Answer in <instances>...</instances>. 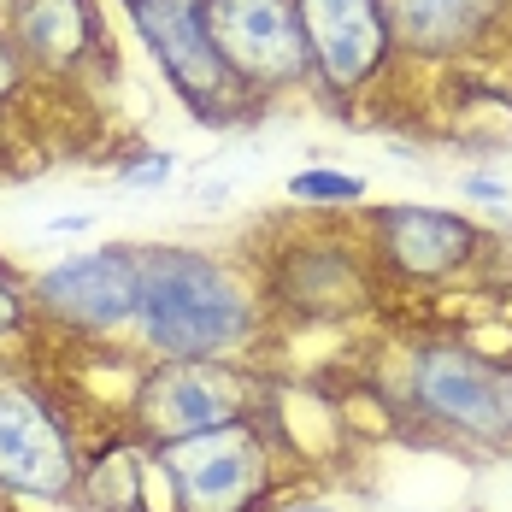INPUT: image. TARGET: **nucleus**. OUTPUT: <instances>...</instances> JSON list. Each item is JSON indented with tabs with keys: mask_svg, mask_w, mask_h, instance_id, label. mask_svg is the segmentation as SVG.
Masks as SVG:
<instances>
[{
	"mask_svg": "<svg viewBox=\"0 0 512 512\" xmlns=\"http://www.w3.org/2000/svg\"><path fill=\"white\" fill-rule=\"evenodd\" d=\"M142 348L154 359H242L259 342L254 283L195 248H142Z\"/></svg>",
	"mask_w": 512,
	"mask_h": 512,
	"instance_id": "nucleus-1",
	"label": "nucleus"
},
{
	"mask_svg": "<svg viewBox=\"0 0 512 512\" xmlns=\"http://www.w3.org/2000/svg\"><path fill=\"white\" fill-rule=\"evenodd\" d=\"M154 465L165 512H271L283 495V448L265 412L165 442L154 448Z\"/></svg>",
	"mask_w": 512,
	"mask_h": 512,
	"instance_id": "nucleus-2",
	"label": "nucleus"
},
{
	"mask_svg": "<svg viewBox=\"0 0 512 512\" xmlns=\"http://www.w3.org/2000/svg\"><path fill=\"white\" fill-rule=\"evenodd\" d=\"M395 395L418 430L454 442V448H477V454H507L512 430L507 407H501V359H489L471 342H412L395 377Z\"/></svg>",
	"mask_w": 512,
	"mask_h": 512,
	"instance_id": "nucleus-3",
	"label": "nucleus"
},
{
	"mask_svg": "<svg viewBox=\"0 0 512 512\" xmlns=\"http://www.w3.org/2000/svg\"><path fill=\"white\" fill-rule=\"evenodd\" d=\"M265 377L248 371L242 359H154L124 401V430L142 436L148 448L201 436L236 418L265 412Z\"/></svg>",
	"mask_w": 512,
	"mask_h": 512,
	"instance_id": "nucleus-4",
	"label": "nucleus"
},
{
	"mask_svg": "<svg viewBox=\"0 0 512 512\" xmlns=\"http://www.w3.org/2000/svg\"><path fill=\"white\" fill-rule=\"evenodd\" d=\"M83 483V448L36 383H0V495L18 501H77Z\"/></svg>",
	"mask_w": 512,
	"mask_h": 512,
	"instance_id": "nucleus-5",
	"label": "nucleus"
},
{
	"mask_svg": "<svg viewBox=\"0 0 512 512\" xmlns=\"http://www.w3.org/2000/svg\"><path fill=\"white\" fill-rule=\"evenodd\" d=\"M124 12H130L142 48L154 53V65L171 77V89L183 101L201 118H236L248 89L236 83V71L224 65V53L212 42L206 0H124Z\"/></svg>",
	"mask_w": 512,
	"mask_h": 512,
	"instance_id": "nucleus-6",
	"label": "nucleus"
},
{
	"mask_svg": "<svg viewBox=\"0 0 512 512\" xmlns=\"http://www.w3.org/2000/svg\"><path fill=\"white\" fill-rule=\"evenodd\" d=\"M348 230L330 236H307V242H283L265 259V301L295 318V324H348L359 312H371L377 283H371V259H359Z\"/></svg>",
	"mask_w": 512,
	"mask_h": 512,
	"instance_id": "nucleus-7",
	"label": "nucleus"
},
{
	"mask_svg": "<svg viewBox=\"0 0 512 512\" xmlns=\"http://www.w3.org/2000/svg\"><path fill=\"white\" fill-rule=\"evenodd\" d=\"M36 312L71 336H118L142 318V248H89L30 277Z\"/></svg>",
	"mask_w": 512,
	"mask_h": 512,
	"instance_id": "nucleus-8",
	"label": "nucleus"
},
{
	"mask_svg": "<svg viewBox=\"0 0 512 512\" xmlns=\"http://www.w3.org/2000/svg\"><path fill=\"white\" fill-rule=\"evenodd\" d=\"M206 24L248 95L312 83V48L295 0H206Z\"/></svg>",
	"mask_w": 512,
	"mask_h": 512,
	"instance_id": "nucleus-9",
	"label": "nucleus"
},
{
	"mask_svg": "<svg viewBox=\"0 0 512 512\" xmlns=\"http://www.w3.org/2000/svg\"><path fill=\"white\" fill-rule=\"evenodd\" d=\"M295 6L312 48V83L330 101H354L389 71L395 36L383 0H295Z\"/></svg>",
	"mask_w": 512,
	"mask_h": 512,
	"instance_id": "nucleus-10",
	"label": "nucleus"
},
{
	"mask_svg": "<svg viewBox=\"0 0 512 512\" xmlns=\"http://www.w3.org/2000/svg\"><path fill=\"white\" fill-rule=\"evenodd\" d=\"M483 254V230L442 206H377L371 259L401 283H448Z\"/></svg>",
	"mask_w": 512,
	"mask_h": 512,
	"instance_id": "nucleus-11",
	"label": "nucleus"
},
{
	"mask_svg": "<svg viewBox=\"0 0 512 512\" xmlns=\"http://www.w3.org/2000/svg\"><path fill=\"white\" fill-rule=\"evenodd\" d=\"M0 30L12 36V48L30 71H48V77L89 71V59L106 48L95 0H6Z\"/></svg>",
	"mask_w": 512,
	"mask_h": 512,
	"instance_id": "nucleus-12",
	"label": "nucleus"
},
{
	"mask_svg": "<svg viewBox=\"0 0 512 512\" xmlns=\"http://www.w3.org/2000/svg\"><path fill=\"white\" fill-rule=\"evenodd\" d=\"M401 59H465L512 18V0H383Z\"/></svg>",
	"mask_w": 512,
	"mask_h": 512,
	"instance_id": "nucleus-13",
	"label": "nucleus"
},
{
	"mask_svg": "<svg viewBox=\"0 0 512 512\" xmlns=\"http://www.w3.org/2000/svg\"><path fill=\"white\" fill-rule=\"evenodd\" d=\"M77 507L89 512H165V483H159L154 448L130 430L106 436L101 448L83 454V483Z\"/></svg>",
	"mask_w": 512,
	"mask_h": 512,
	"instance_id": "nucleus-14",
	"label": "nucleus"
},
{
	"mask_svg": "<svg viewBox=\"0 0 512 512\" xmlns=\"http://www.w3.org/2000/svg\"><path fill=\"white\" fill-rule=\"evenodd\" d=\"M289 201H301V206H359L365 201V177L312 165V171H295V177H289Z\"/></svg>",
	"mask_w": 512,
	"mask_h": 512,
	"instance_id": "nucleus-15",
	"label": "nucleus"
},
{
	"mask_svg": "<svg viewBox=\"0 0 512 512\" xmlns=\"http://www.w3.org/2000/svg\"><path fill=\"white\" fill-rule=\"evenodd\" d=\"M30 312H36V295L24 289V277L0 259V342H18L30 330Z\"/></svg>",
	"mask_w": 512,
	"mask_h": 512,
	"instance_id": "nucleus-16",
	"label": "nucleus"
},
{
	"mask_svg": "<svg viewBox=\"0 0 512 512\" xmlns=\"http://www.w3.org/2000/svg\"><path fill=\"white\" fill-rule=\"evenodd\" d=\"M24 71H30V65L18 59V48H12V36L0 30V106H6L12 95H18V89H24Z\"/></svg>",
	"mask_w": 512,
	"mask_h": 512,
	"instance_id": "nucleus-17",
	"label": "nucleus"
},
{
	"mask_svg": "<svg viewBox=\"0 0 512 512\" xmlns=\"http://www.w3.org/2000/svg\"><path fill=\"white\" fill-rule=\"evenodd\" d=\"M165 177H171V159L165 154H148V159H130V165H124V183H136V189H154Z\"/></svg>",
	"mask_w": 512,
	"mask_h": 512,
	"instance_id": "nucleus-18",
	"label": "nucleus"
},
{
	"mask_svg": "<svg viewBox=\"0 0 512 512\" xmlns=\"http://www.w3.org/2000/svg\"><path fill=\"white\" fill-rule=\"evenodd\" d=\"M465 195H471V201H501L507 189H501V183H489V177H465Z\"/></svg>",
	"mask_w": 512,
	"mask_h": 512,
	"instance_id": "nucleus-19",
	"label": "nucleus"
},
{
	"mask_svg": "<svg viewBox=\"0 0 512 512\" xmlns=\"http://www.w3.org/2000/svg\"><path fill=\"white\" fill-rule=\"evenodd\" d=\"M271 512H336L330 501H277Z\"/></svg>",
	"mask_w": 512,
	"mask_h": 512,
	"instance_id": "nucleus-20",
	"label": "nucleus"
},
{
	"mask_svg": "<svg viewBox=\"0 0 512 512\" xmlns=\"http://www.w3.org/2000/svg\"><path fill=\"white\" fill-rule=\"evenodd\" d=\"M501 407H507V430H512V359H501Z\"/></svg>",
	"mask_w": 512,
	"mask_h": 512,
	"instance_id": "nucleus-21",
	"label": "nucleus"
},
{
	"mask_svg": "<svg viewBox=\"0 0 512 512\" xmlns=\"http://www.w3.org/2000/svg\"><path fill=\"white\" fill-rule=\"evenodd\" d=\"M0 512H6V507H0Z\"/></svg>",
	"mask_w": 512,
	"mask_h": 512,
	"instance_id": "nucleus-22",
	"label": "nucleus"
}]
</instances>
